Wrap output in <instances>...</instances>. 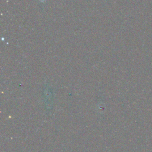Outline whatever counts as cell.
<instances>
[{
	"label": "cell",
	"instance_id": "6da1fadb",
	"mask_svg": "<svg viewBox=\"0 0 152 152\" xmlns=\"http://www.w3.org/2000/svg\"><path fill=\"white\" fill-rule=\"evenodd\" d=\"M40 1H42V2H45V1H46V0H40Z\"/></svg>",
	"mask_w": 152,
	"mask_h": 152
}]
</instances>
